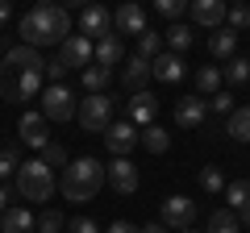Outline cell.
Wrapping results in <instances>:
<instances>
[{"label": "cell", "instance_id": "obj_1", "mask_svg": "<svg viewBox=\"0 0 250 233\" xmlns=\"http://www.w3.org/2000/svg\"><path fill=\"white\" fill-rule=\"evenodd\" d=\"M46 83V58L34 46H13L4 58H0V100L21 104V100H34Z\"/></svg>", "mask_w": 250, "mask_h": 233}, {"label": "cell", "instance_id": "obj_2", "mask_svg": "<svg viewBox=\"0 0 250 233\" xmlns=\"http://www.w3.org/2000/svg\"><path fill=\"white\" fill-rule=\"evenodd\" d=\"M17 34H21V46H34V50H42V46H62L71 38V17H67V9H59V4H34V9L21 17Z\"/></svg>", "mask_w": 250, "mask_h": 233}, {"label": "cell", "instance_id": "obj_3", "mask_svg": "<svg viewBox=\"0 0 250 233\" xmlns=\"http://www.w3.org/2000/svg\"><path fill=\"white\" fill-rule=\"evenodd\" d=\"M104 183H108L104 162L75 158V162H67V171H62L59 192H62V200H71V204H88V200H96V192L104 188Z\"/></svg>", "mask_w": 250, "mask_h": 233}, {"label": "cell", "instance_id": "obj_4", "mask_svg": "<svg viewBox=\"0 0 250 233\" xmlns=\"http://www.w3.org/2000/svg\"><path fill=\"white\" fill-rule=\"evenodd\" d=\"M92 50H96V42H88L83 34H71L67 42L59 46V58H54V63H46V79L59 83L62 75L75 71V67H80V71H83V67H92Z\"/></svg>", "mask_w": 250, "mask_h": 233}, {"label": "cell", "instance_id": "obj_5", "mask_svg": "<svg viewBox=\"0 0 250 233\" xmlns=\"http://www.w3.org/2000/svg\"><path fill=\"white\" fill-rule=\"evenodd\" d=\"M54 188H59V179H54V171L46 167L42 158H25L17 171V192L25 200H38V204H46V200L54 196Z\"/></svg>", "mask_w": 250, "mask_h": 233}, {"label": "cell", "instance_id": "obj_6", "mask_svg": "<svg viewBox=\"0 0 250 233\" xmlns=\"http://www.w3.org/2000/svg\"><path fill=\"white\" fill-rule=\"evenodd\" d=\"M75 116H80V125L88 129V134H104L108 125H113V96H88L80 100V108H75Z\"/></svg>", "mask_w": 250, "mask_h": 233}, {"label": "cell", "instance_id": "obj_7", "mask_svg": "<svg viewBox=\"0 0 250 233\" xmlns=\"http://www.w3.org/2000/svg\"><path fill=\"white\" fill-rule=\"evenodd\" d=\"M192 221H196V200H192V196H167V200H163L159 225L184 233V229H192Z\"/></svg>", "mask_w": 250, "mask_h": 233}, {"label": "cell", "instance_id": "obj_8", "mask_svg": "<svg viewBox=\"0 0 250 233\" xmlns=\"http://www.w3.org/2000/svg\"><path fill=\"white\" fill-rule=\"evenodd\" d=\"M42 116H46V121H59V125H62V121H71V116H75V96L62 88V83H50V88L42 92Z\"/></svg>", "mask_w": 250, "mask_h": 233}, {"label": "cell", "instance_id": "obj_9", "mask_svg": "<svg viewBox=\"0 0 250 233\" xmlns=\"http://www.w3.org/2000/svg\"><path fill=\"white\" fill-rule=\"evenodd\" d=\"M104 146L113 150V158H129V150L142 146V129L129 125V121H113V125L104 129Z\"/></svg>", "mask_w": 250, "mask_h": 233}, {"label": "cell", "instance_id": "obj_10", "mask_svg": "<svg viewBox=\"0 0 250 233\" xmlns=\"http://www.w3.org/2000/svg\"><path fill=\"white\" fill-rule=\"evenodd\" d=\"M205 121H208V100L205 96L175 100V125L179 129H205Z\"/></svg>", "mask_w": 250, "mask_h": 233}, {"label": "cell", "instance_id": "obj_11", "mask_svg": "<svg viewBox=\"0 0 250 233\" xmlns=\"http://www.w3.org/2000/svg\"><path fill=\"white\" fill-rule=\"evenodd\" d=\"M80 29H83V38H88V42H100V38L113 34V13L100 9V4H83V13H80Z\"/></svg>", "mask_w": 250, "mask_h": 233}, {"label": "cell", "instance_id": "obj_12", "mask_svg": "<svg viewBox=\"0 0 250 233\" xmlns=\"http://www.w3.org/2000/svg\"><path fill=\"white\" fill-rule=\"evenodd\" d=\"M104 175H108V188L121 192V196H134L138 183H142V179H138V167H134L129 158H113V162L104 167Z\"/></svg>", "mask_w": 250, "mask_h": 233}, {"label": "cell", "instance_id": "obj_13", "mask_svg": "<svg viewBox=\"0 0 250 233\" xmlns=\"http://www.w3.org/2000/svg\"><path fill=\"white\" fill-rule=\"evenodd\" d=\"M113 34L117 38H142L146 34V9L142 4H121V9L113 13Z\"/></svg>", "mask_w": 250, "mask_h": 233}, {"label": "cell", "instance_id": "obj_14", "mask_svg": "<svg viewBox=\"0 0 250 233\" xmlns=\"http://www.w3.org/2000/svg\"><path fill=\"white\" fill-rule=\"evenodd\" d=\"M46 125H50V121H46L42 113H21V121H17V134H21V142L25 146H34V150H46V146H50V134H46Z\"/></svg>", "mask_w": 250, "mask_h": 233}, {"label": "cell", "instance_id": "obj_15", "mask_svg": "<svg viewBox=\"0 0 250 233\" xmlns=\"http://www.w3.org/2000/svg\"><path fill=\"white\" fill-rule=\"evenodd\" d=\"M154 79V71H150V58H142V54H129L125 58V71H121V83H125V92H146V83Z\"/></svg>", "mask_w": 250, "mask_h": 233}, {"label": "cell", "instance_id": "obj_16", "mask_svg": "<svg viewBox=\"0 0 250 233\" xmlns=\"http://www.w3.org/2000/svg\"><path fill=\"white\" fill-rule=\"evenodd\" d=\"M154 113H159V100L150 96V92H138V96H129V104H125V121L138 129L154 125Z\"/></svg>", "mask_w": 250, "mask_h": 233}, {"label": "cell", "instance_id": "obj_17", "mask_svg": "<svg viewBox=\"0 0 250 233\" xmlns=\"http://www.w3.org/2000/svg\"><path fill=\"white\" fill-rule=\"evenodd\" d=\"M188 13H192V21L196 25H205V29H221L225 25V0H192L188 4Z\"/></svg>", "mask_w": 250, "mask_h": 233}, {"label": "cell", "instance_id": "obj_18", "mask_svg": "<svg viewBox=\"0 0 250 233\" xmlns=\"http://www.w3.org/2000/svg\"><path fill=\"white\" fill-rule=\"evenodd\" d=\"M150 71H154V79H159V83H179V79H184V58L171 54V50H163L159 58L150 63Z\"/></svg>", "mask_w": 250, "mask_h": 233}, {"label": "cell", "instance_id": "obj_19", "mask_svg": "<svg viewBox=\"0 0 250 233\" xmlns=\"http://www.w3.org/2000/svg\"><path fill=\"white\" fill-rule=\"evenodd\" d=\"M121 58H125V46H121V38H117V34L100 38V42H96V50H92V63L108 67V71H113V67L121 63Z\"/></svg>", "mask_w": 250, "mask_h": 233}, {"label": "cell", "instance_id": "obj_20", "mask_svg": "<svg viewBox=\"0 0 250 233\" xmlns=\"http://www.w3.org/2000/svg\"><path fill=\"white\" fill-rule=\"evenodd\" d=\"M38 229V216L29 208H9L0 216V233H34Z\"/></svg>", "mask_w": 250, "mask_h": 233}, {"label": "cell", "instance_id": "obj_21", "mask_svg": "<svg viewBox=\"0 0 250 233\" xmlns=\"http://www.w3.org/2000/svg\"><path fill=\"white\" fill-rule=\"evenodd\" d=\"M208 50L217 54V58H225V63H229L233 54H238V34H233V29H213V38H208Z\"/></svg>", "mask_w": 250, "mask_h": 233}, {"label": "cell", "instance_id": "obj_22", "mask_svg": "<svg viewBox=\"0 0 250 233\" xmlns=\"http://www.w3.org/2000/svg\"><path fill=\"white\" fill-rule=\"evenodd\" d=\"M225 134H229L233 142H246L250 146V104L246 108H233V113L225 116Z\"/></svg>", "mask_w": 250, "mask_h": 233}, {"label": "cell", "instance_id": "obj_23", "mask_svg": "<svg viewBox=\"0 0 250 233\" xmlns=\"http://www.w3.org/2000/svg\"><path fill=\"white\" fill-rule=\"evenodd\" d=\"M108 83H113V71H108V67H100V63L83 67V88H88V96H100Z\"/></svg>", "mask_w": 250, "mask_h": 233}, {"label": "cell", "instance_id": "obj_24", "mask_svg": "<svg viewBox=\"0 0 250 233\" xmlns=\"http://www.w3.org/2000/svg\"><path fill=\"white\" fill-rule=\"evenodd\" d=\"M221 67H200V71H196V88H200V96H217V92H221Z\"/></svg>", "mask_w": 250, "mask_h": 233}, {"label": "cell", "instance_id": "obj_25", "mask_svg": "<svg viewBox=\"0 0 250 233\" xmlns=\"http://www.w3.org/2000/svg\"><path fill=\"white\" fill-rule=\"evenodd\" d=\"M221 79H225V83H250V58H242V54H233L229 63H225Z\"/></svg>", "mask_w": 250, "mask_h": 233}, {"label": "cell", "instance_id": "obj_26", "mask_svg": "<svg viewBox=\"0 0 250 233\" xmlns=\"http://www.w3.org/2000/svg\"><path fill=\"white\" fill-rule=\"evenodd\" d=\"M142 146H146L150 154H163V150L171 146V134H167L163 125H146V129H142Z\"/></svg>", "mask_w": 250, "mask_h": 233}, {"label": "cell", "instance_id": "obj_27", "mask_svg": "<svg viewBox=\"0 0 250 233\" xmlns=\"http://www.w3.org/2000/svg\"><path fill=\"white\" fill-rule=\"evenodd\" d=\"M225 204L238 208V213H242V208H250V179H233L229 188H225Z\"/></svg>", "mask_w": 250, "mask_h": 233}, {"label": "cell", "instance_id": "obj_28", "mask_svg": "<svg viewBox=\"0 0 250 233\" xmlns=\"http://www.w3.org/2000/svg\"><path fill=\"white\" fill-rule=\"evenodd\" d=\"M208 233H242V221L233 213H225V208H217V213L208 216Z\"/></svg>", "mask_w": 250, "mask_h": 233}, {"label": "cell", "instance_id": "obj_29", "mask_svg": "<svg viewBox=\"0 0 250 233\" xmlns=\"http://www.w3.org/2000/svg\"><path fill=\"white\" fill-rule=\"evenodd\" d=\"M167 46H171V54H184L188 46H192V29H188L184 21H175V25L167 29Z\"/></svg>", "mask_w": 250, "mask_h": 233}, {"label": "cell", "instance_id": "obj_30", "mask_svg": "<svg viewBox=\"0 0 250 233\" xmlns=\"http://www.w3.org/2000/svg\"><path fill=\"white\" fill-rule=\"evenodd\" d=\"M200 188H205L208 196L225 192V188H229V183H225V171H221V167H205V171H200Z\"/></svg>", "mask_w": 250, "mask_h": 233}, {"label": "cell", "instance_id": "obj_31", "mask_svg": "<svg viewBox=\"0 0 250 233\" xmlns=\"http://www.w3.org/2000/svg\"><path fill=\"white\" fill-rule=\"evenodd\" d=\"M138 54H142V58H150V63H154V58H159V54H163V34H154V29H146V34L138 38Z\"/></svg>", "mask_w": 250, "mask_h": 233}, {"label": "cell", "instance_id": "obj_32", "mask_svg": "<svg viewBox=\"0 0 250 233\" xmlns=\"http://www.w3.org/2000/svg\"><path fill=\"white\" fill-rule=\"evenodd\" d=\"M17 171H21V150L17 146H4V150H0V179H9Z\"/></svg>", "mask_w": 250, "mask_h": 233}, {"label": "cell", "instance_id": "obj_33", "mask_svg": "<svg viewBox=\"0 0 250 233\" xmlns=\"http://www.w3.org/2000/svg\"><path fill=\"white\" fill-rule=\"evenodd\" d=\"M154 13H159V17H167V21H179L188 13V0H159V4H154Z\"/></svg>", "mask_w": 250, "mask_h": 233}, {"label": "cell", "instance_id": "obj_34", "mask_svg": "<svg viewBox=\"0 0 250 233\" xmlns=\"http://www.w3.org/2000/svg\"><path fill=\"white\" fill-rule=\"evenodd\" d=\"M62 229H67V221H62L54 208H46V213L38 216V233H62Z\"/></svg>", "mask_w": 250, "mask_h": 233}, {"label": "cell", "instance_id": "obj_35", "mask_svg": "<svg viewBox=\"0 0 250 233\" xmlns=\"http://www.w3.org/2000/svg\"><path fill=\"white\" fill-rule=\"evenodd\" d=\"M225 21H229V29H233V34H238V29H250V9H246V4H229Z\"/></svg>", "mask_w": 250, "mask_h": 233}, {"label": "cell", "instance_id": "obj_36", "mask_svg": "<svg viewBox=\"0 0 250 233\" xmlns=\"http://www.w3.org/2000/svg\"><path fill=\"white\" fill-rule=\"evenodd\" d=\"M208 113H217V116H229L233 113V96H229V92H217V96H208Z\"/></svg>", "mask_w": 250, "mask_h": 233}, {"label": "cell", "instance_id": "obj_37", "mask_svg": "<svg viewBox=\"0 0 250 233\" xmlns=\"http://www.w3.org/2000/svg\"><path fill=\"white\" fill-rule=\"evenodd\" d=\"M42 162H46V167H62V171H67V150H62V146L59 142H50V146H46V150H42Z\"/></svg>", "mask_w": 250, "mask_h": 233}, {"label": "cell", "instance_id": "obj_38", "mask_svg": "<svg viewBox=\"0 0 250 233\" xmlns=\"http://www.w3.org/2000/svg\"><path fill=\"white\" fill-rule=\"evenodd\" d=\"M67 233H100V225L92 216H75V221H67Z\"/></svg>", "mask_w": 250, "mask_h": 233}, {"label": "cell", "instance_id": "obj_39", "mask_svg": "<svg viewBox=\"0 0 250 233\" xmlns=\"http://www.w3.org/2000/svg\"><path fill=\"white\" fill-rule=\"evenodd\" d=\"M104 233H138V225H129V221H113Z\"/></svg>", "mask_w": 250, "mask_h": 233}, {"label": "cell", "instance_id": "obj_40", "mask_svg": "<svg viewBox=\"0 0 250 233\" xmlns=\"http://www.w3.org/2000/svg\"><path fill=\"white\" fill-rule=\"evenodd\" d=\"M138 233H167V225H159V221L154 225H138Z\"/></svg>", "mask_w": 250, "mask_h": 233}, {"label": "cell", "instance_id": "obj_41", "mask_svg": "<svg viewBox=\"0 0 250 233\" xmlns=\"http://www.w3.org/2000/svg\"><path fill=\"white\" fill-rule=\"evenodd\" d=\"M9 213V188H4V183H0V216Z\"/></svg>", "mask_w": 250, "mask_h": 233}, {"label": "cell", "instance_id": "obj_42", "mask_svg": "<svg viewBox=\"0 0 250 233\" xmlns=\"http://www.w3.org/2000/svg\"><path fill=\"white\" fill-rule=\"evenodd\" d=\"M13 17V9H9V0H0V25H4V21Z\"/></svg>", "mask_w": 250, "mask_h": 233}, {"label": "cell", "instance_id": "obj_43", "mask_svg": "<svg viewBox=\"0 0 250 233\" xmlns=\"http://www.w3.org/2000/svg\"><path fill=\"white\" fill-rule=\"evenodd\" d=\"M0 50H4V54L13 50V46H9V34H0Z\"/></svg>", "mask_w": 250, "mask_h": 233}, {"label": "cell", "instance_id": "obj_44", "mask_svg": "<svg viewBox=\"0 0 250 233\" xmlns=\"http://www.w3.org/2000/svg\"><path fill=\"white\" fill-rule=\"evenodd\" d=\"M238 221H242V225L250 229V208H242V216H238Z\"/></svg>", "mask_w": 250, "mask_h": 233}, {"label": "cell", "instance_id": "obj_45", "mask_svg": "<svg viewBox=\"0 0 250 233\" xmlns=\"http://www.w3.org/2000/svg\"><path fill=\"white\" fill-rule=\"evenodd\" d=\"M184 233H196V229H184Z\"/></svg>", "mask_w": 250, "mask_h": 233}]
</instances>
